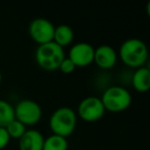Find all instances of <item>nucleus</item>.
<instances>
[{"label": "nucleus", "instance_id": "obj_1", "mask_svg": "<svg viewBox=\"0 0 150 150\" xmlns=\"http://www.w3.org/2000/svg\"><path fill=\"white\" fill-rule=\"evenodd\" d=\"M117 56L123 64L134 69L144 67L148 59V48L145 42L138 38H129L122 42Z\"/></svg>", "mask_w": 150, "mask_h": 150}, {"label": "nucleus", "instance_id": "obj_2", "mask_svg": "<svg viewBox=\"0 0 150 150\" xmlns=\"http://www.w3.org/2000/svg\"><path fill=\"white\" fill-rule=\"evenodd\" d=\"M77 125L76 112L70 107H60L52 114L50 118V127L54 135L63 138L72 135Z\"/></svg>", "mask_w": 150, "mask_h": 150}, {"label": "nucleus", "instance_id": "obj_3", "mask_svg": "<svg viewBox=\"0 0 150 150\" xmlns=\"http://www.w3.org/2000/svg\"><path fill=\"white\" fill-rule=\"evenodd\" d=\"M65 58L64 48L54 41L38 45L35 52V60L38 66L46 71L58 70Z\"/></svg>", "mask_w": 150, "mask_h": 150}, {"label": "nucleus", "instance_id": "obj_4", "mask_svg": "<svg viewBox=\"0 0 150 150\" xmlns=\"http://www.w3.org/2000/svg\"><path fill=\"white\" fill-rule=\"evenodd\" d=\"M101 101L105 111L118 113L127 110L132 104V96L122 86H113L104 91Z\"/></svg>", "mask_w": 150, "mask_h": 150}, {"label": "nucleus", "instance_id": "obj_5", "mask_svg": "<svg viewBox=\"0 0 150 150\" xmlns=\"http://www.w3.org/2000/svg\"><path fill=\"white\" fill-rule=\"evenodd\" d=\"M13 111L15 119L23 123L26 127L37 125L42 116V109L40 105L29 99L20 101L13 107Z\"/></svg>", "mask_w": 150, "mask_h": 150}, {"label": "nucleus", "instance_id": "obj_6", "mask_svg": "<svg viewBox=\"0 0 150 150\" xmlns=\"http://www.w3.org/2000/svg\"><path fill=\"white\" fill-rule=\"evenodd\" d=\"M105 108L102 101L98 97H86L79 103L77 108V114L82 120L86 122H95L104 116Z\"/></svg>", "mask_w": 150, "mask_h": 150}, {"label": "nucleus", "instance_id": "obj_7", "mask_svg": "<svg viewBox=\"0 0 150 150\" xmlns=\"http://www.w3.org/2000/svg\"><path fill=\"white\" fill-rule=\"evenodd\" d=\"M54 26L50 21L43 18H38L30 23L29 34L34 42L41 45L52 41Z\"/></svg>", "mask_w": 150, "mask_h": 150}, {"label": "nucleus", "instance_id": "obj_8", "mask_svg": "<svg viewBox=\"0 0 150 150\" xmlns=\"http://www.w3.org/2000/svg\"><path fill=\"white\" fill-rule=\"evenodd\" d=\"M95 47L88 42H78L69 50L68 58L76 68H84L94 63Z\"/></svg>", "mask_w": 150, "mask_h": 150}, {"label": "nucleus", "instance_id": "obj_9", "mask_svg": "<svg viewBox=\"0 0 150 150\" xmlns=\"http://www.w3.org/2000/svg\"><path fill=\"white\" fill-rule=\"evenodd\" d=\"M117 58L118 56H117L116 50L110 45L103 44L95 48L94 63L101 69L108 70V69L113 68L116 65Z\"/></svg>", "mask_w": 150, "mask_h": 150}, {"label": "nucleus", "instance_id": "obj_10", "mask_svg": "<svg viewBox=\"0 0 150 150\" xmlns=\"http://www.w3.org/2000/svg\"><path fill=\"white\" fill-rule=\"evenodd\" d=\"M44 137L39 131L27 129L26 133L19 139L20 150H42Z\"/></svg>", "mask_w": 150, "mask_h": 150}, {"label": "nucleus", "instance_id": "obj_11", "mask_svg": "<svg viewBox=\"0 0 150 150\" xmlns=\"http://www.w3.org/2000/svg\"><path fill=\"white\" fill-rule=\"evenodd\" d=\"M133 88L138 93H147L150 88V70L147 67L136 69L132 78Z\"/></svg>", "mask_w": 150, "mask_h": 150}, {"label": "nucleus", "instance_id": "obj_12", "mask_svg": "<svg viewBox=\"0 0 150 150\" xmlns=\"http://www.w3.org/2000/svg\"><path fill=\"white\" fill-rule=\"evenodd\" d=\"M74 39V32L68 25H60L54 27V33L52 41L57 43L59 46L64 48L72 43Z\"/></svg>", "mask_w": 150, "mask_h": 150}, {"label": "nucleus", "instance_id": "obj_13", "mask_svg": "<svg viewBox=\"0 0 150 150\" xmlns=\"http://www.w3.org/2000/svg\"><path fill=\"white\" fill-rule=\"evenodd\" d=\"M42 150H68V141L66 138L52 134L44 138Z\"/></svg>", "mask_w": 150, "mask_h": 150}, {"label": "nucleus", "instance_id": "obj_14", "mask_svg": "<svg viewBox=\"0 0 150 150\" xmlns=\"http://www.w3.org/2000/svg\"><path fill=\"white\" fill-rule=\"evenodd\" d=\"M15 119L13 106L5 100L0 99V127H5Z\"/></svg>", "mask_w": 150, "mask_h": 150}, {"label": "nucleus", "instance_id": "obj_15", "mask_svg": "<svg viewBox=\"0 0 150 150\" xmlns=\"http://www.w3.org/2000/svg\"><path fill=\"white\" fill-rule=\"evenodd\" d=\"M5 129H6L7 134H8V136L11 137V139L19 140V139H21L22 136L26 133L27 127H26L23 123L18 121L17 119H13L11 123H8V125L5 127Z\"/></svg>", "mask_w": 150, "mask_h": 150}, {"label": "nucleus", "instance_id": "obj_16", "mask_svg": "<svg viewBox=\"0 0 150 150\" xmlns=\"http://www.w3.org/2000/svg\"><path fill=\"white\" fill-rule=\"evenodd\" d=\"M75 69H76V67L68 57H65L64 60L62 61V63L59 66V70L64 74H71V73L74 72Z\"/></svg>", "mask_w": 150, "mask_h": 150}, {"label": "nucleus", "instance_id": "obj_17", "mask_svg": "<svg viewBox=\"0 0 150 150\" xmlns=\"http://www.w3.org/2000/svg\"><path fill=\"white\" fill-rule=\"evenodd\" d=\"M11 141V137L7 134L5 127H0V150H3Z\"/></svg>", "mask_w": 150, "mask_h": 150}, {"label": "nucleus", "instance_id": "obj_18", "mask_svg": "<svg viewBox=\"0 0 150 150\" xmlns=\"http://www.w3.org/2000/svg\"><path fill=\"white\" fill-rule=\"evenodd\" d=\"M1 81H2V74H1V71H0V84H1Z\"/></svg>", "mask_w": 150, "mask_h": 150}]
</instances>
